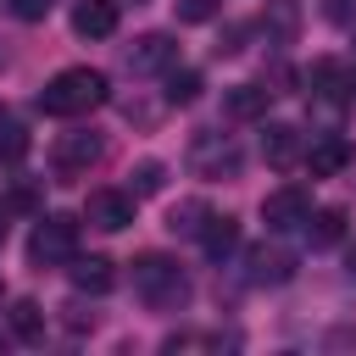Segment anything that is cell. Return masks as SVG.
<instances>
[{
	"label": "cell",
	"instance_id": "cell-4",
	"mask_svg": "<svg viewBox=\"0 0 356 356\" xmlns=\"http://www.w3.org/2000/svg\"><path fill=\"white\" fill-rule=\"evenodd\" d=\"M78 256V217H39L28 234V261L33 267H67Z\"/></svg>",
	"mask_w": 356,
	"mask_h": 356
},
{
	"label": "cell",
	"instance_id": "cell-13",
	"mask_svg": "<svg viewBox=\"0 0 356 356\" xmlns=\"http://www.w3.org/2000/svg\"><path fill=\"white\" fill-rule=\"evenodd\" d=\"M261 156H267V167H295V161L306 156L300 128H289V122H267V128H261Z\"/></svg>",
	"mask_w": 356,
	"mask_h": 356
},
{
	"label": "cell",
	"instance_id": "cell-2",
	"mask_svg": "<svg viewBox=\"0 0 356 356\" xmlns=\"http://www.w3.org/2000/svg\"><path fill=\"white\" fill-rule=\"evenodd\" d=\"M134 295H139L150 312H184L189 295H195V284H189V273H184L172 256L145 250V256H134Z\"/></svg>",
	"mask_w": 356,
	"mask_h": 356
},
{
	"label": "cell",
	"instance_id": "cell-16",
	"mask_svg": "<svg viewBox=\"0 0 356 356\" xmlns=\"http://www.w3.org/2000/svg\"><path fill=\"white\" fill-rule=\"evenodd\" d=\"M306 245L312 250H334L339 239H345V211L339 206H317V211H306Z\"/></svg>",
	"mask_w": 356,
	"mask_h": 356
},
{
	"label": "cell",
	"instance_id": "cell-31",
	"mask_svg": "<svg viewBox=\"0 0 356 356\" xmlns=\"http://www.w3.org/2000/svg\"><path fill=\"white\" fill-rule=\"evenodd\" d=\"M0 117H6V111H0Z\"/></svg>",
	"mask_w": 356,
	"mask_h": 356
},
{
	"label": "cell",
	"instance_id": "cell-8",
	"mask_svg": "<svg viewBox=\"0 0 356 356\" xmlns=\"http://www.w3.org/2000/svg\"><path fill=\"white\" fill-rule=\"evenodd\" d=\"M245 278H250L256 289H278V284H289V278H295V250L278 245V239L245 250Z\"/></svg>",
	"mask_w": 356,
	"mask_h": 356
},
{
	"label": "cell",
	"instance_id": "cell-28",
	"mask_svg": "<svg viewBox=\"0 0 356 356\" xmlns=\"http://www.w3.org/2000/svg\"><path fill=\"white\" fill-rule=\"evenodd\" d=\"M345 273H350V278H356V245H350V250H345Z\"/></svg>",
	"mask_w": 356,
	"mask_h": 356
},
{
	"label": "cell",
	"instance_id": "cell-15",
	"mask_svg": "<svg viewBox=\"0 0 356 356\" xmlns=\"http://www.w3.org/2000/svg\"><path fill=\"white\" fill-rule=\"evenodd\" d=\"M267 100H273L267 83H234V89H222V117L256 122V117H267Z\"/></svg>",
	"mask_w": 356,
	"mask_h": 356
},
{
	"label": "cell",
	"instance_id": "cell-29",
	"mask_svg": "<svg viewBox=\"0 0 356 356\" xmlns=\"http://www.w3.org/2000/svg\"><path fill=\"white\" fill-rule=\"evenodd\" d=\"M6 217H11V206H0V245H6Z\"/></svg>",
	"mask_w": 356,
	"mask_h": 356
},
{
	"label": "cell",
	"instance_id": "cell-17",
	"mask_svg": "<svg viewBox=\"0 0 356 356\" xmlns=\"http://www.w3.org/2000/svg\"><path fill=\"white\" fill-rule=\"evenodd\" d=\"M200 250H206L211 261H228V256L239 250V222H234V217H217V211H211V222L200 228Z\"/></svg>",
	"mask_w": 356,
	"mask_h": 356
},
{
	"label": "cell",
	"instance_id": "cell-10",
	"mask_svg": "<svg viewBox=\"0 0 356 356\" xmlns=\"http://www.w3.org/2000/svg\"><path fill=\"white\" fill-rule=\"evenodd\" d=\"M306 89H312V100H323V106H345V95H350V72H345V61L317 56V61L306 67Z\"/></svg>",
	"mask_w": 356,
	"mask_h": 356
},
{
	"label": "cell",
	"instance_id": "cell-11",
	"mask_svg": "<svg viewBox=\"0 0 356 356\" xmlns=\"http://www.w3.org/2000/svg\"><path fill=\"white\" fill-rule=\"evenodd\" d=\"M67 278L78 295H111L117 289V261L111 256H72L67 261Z\"/></svg>",
	"mask_w": 356,
	"mask_h": 356
},
{
	"label": "cell",
	"instance_id": "cell-12",
	"mask_svg": "<svg viewBox=\"0 0 356 356\" xmlns=\"http://www.w3.org/2000/svg\"><path fill=\"white\" fill-rule=\"evenodd\" d=\"M117 0H78L72 6V33L78 39H111L117 33Z\"/></svg>",
	"mask_w": 356,
	"mask_h": 356
},
{
	"label": "cell",
	"instance_id": "cell-30",
	"mask_svg": "<svg viewBox=\"0 0 356 356\" xmlns=\"http://www.w3.org/2000/svg\"><path fill=\"white\" fill-rule=\"evenodd\" d=\"M0 295H6V278H0Z\"/></svg>",
	"mask_w": 356,
	"mask_h": 356
},
{
	"label": "cell",
	"instance_id": "cell-23",
	"mask_svg": "<svg viewBox=\"0 0 356 356\" xmlns=\"http://www.w3.org/2000/svg\"><path fill=\"white\" fill-rule=\"evenodd\" d=\"M172 17L184 28H200V22H217L222 17V0H172Z\"/></svg>",
	"mask_w": 356,
	"mask_h": 356
},
{
	"label": "cell",
	"instance_id": "cell-24",
	"mask_svg": "<svg viewBox=\"0 0 356 356\" xmlns=\"http://www.w3.org/2000/svg\"><path fill=\"white\" fill-rule=\"evenodd\" d=\"M6 206H11V211H39V184H33V178H17Z\"/></svg>",
	"mask_w": 356,
	"mask_h": 356
},
{
	"label": "cell",
	"instance_id": "cell-6",
	"mask_svg": "<svg viewBox=\"0 0 356 356\" xmlns=\"http://www.w3.org/2000/svg\"><path fill=\"white\" fill-rule=\"evenodd\" d=\"M172 61H178V39L161 33V28H156V33H139V39L122 50V67H128L134 78H156V72H167Z\"/></svg>",
	"mask_w": 356,
	"mask_h": 356
},
{
	"label": "cell",
	"instance_id": "cell-20",
	"mask_svg": "<svg viewBox=\"0 0 356 356\" xmlns=\"http://www.w3.org/2000/svg\"><path fill=\"white\" fill-rule=\"evenodd\" d=\"M6 323H11V334L17 339H44V306L39 300H11V312H6Z\"/></svg>",
	"mask_w": 356,
	"mask_h": 356
},
{
	"label": "cell",
	"instance_id": "cell-7",
	"mask_svg": "<svg viewBox=\"0 0 356 356\" xmlns=\"http://www.w3.org/2000/svg\"><path fill=\"white\" fill-rule=\"evenodd\" d=\"M306 211H312V189H306V184H284V189H267V195H261V222H267L273 234L300 228Z\"/></svg>",
	"mask_w": 356,
	"mask_h": 356
},
{
	"label": "cell",
	"instance_id": "cell-26",
	"mask_svg": "<svg viewBox=\"0 0 356 356\" xmlns=\"http://www.w3.org/2000/svg\"><path fill=\"white\" fill-rule=\"evenodd\" d=\"M67 328H72V334L95 328V312H83V306H67Z\"/></svg>",
	"mask_w": 356,
	"mask_h": 356
},
{
	"label": "cell",
	"instance_id": "cell-1",
	"mask_svg": "<svg viewBox=\"0 0 356 356\" xmlns=\"http://www.w3.org/2000/svg\"><path fill=\"white\" fill-rule=\"evenodd\" d=\"M111 100V78L100 67H61L44 89H39V111L44 117H89Z\"/></svg>",
	"mask_w": 356,
	"mask_h": 356
},
{
	"label": "cell",
	"instance_id": "cell-3",
	"mask_svg": "<svg viewBox=\"0 0 356 356\" xmlns=\"http://www.w3.org/2000/svg\"><path fill=\"white\" fill-rule=\"evenodd\" d=\"M184 161H189V172H195V178H234L245 156H239V139H234V134L195 128V134H189V150H184Z\"/></svg>",
	"mask_w": 356,
	"mask_h": 356
},
{
	"label": "cell",
	"instance_id": "cell-27",
	"mask_svg": "<svg viewBox=\"0 0 356 356\" xmlns=\"http://www.w3.org/2000/svg\"><path fill=\"white\" fill-rule=\"evenodd\" d=\"M323 11H328V22H350V6H345V0H328Z\"/></svg>",
	"mask_w": 356,
	"mask_h": 356
},
{
	"label": "cell",
	"instance_id": "cell-21",
	"mask_svg": "<svg viewBox=\"0 0 356 356\" xmlns=\"http://www.w3.org/2000/svg\"><path fill=\"white\" fill-rule=\"evenodd\" d=\"M161 184H167V161L145 156V161H134V167H128V189H134V200H145V195H161Z\"/></svg>",
	"mask_w": 356,
	"mask_h": 356
},
{
	"label": "cell",
	"instance_id": "cell-19",
	"mask_svg": "<svg viewBox=\"0 0 356 356\" xmlns=\"http://www.w3.org/2000/svg\"><path fill=\"white\" fill-rule=\"evenodd\" d=\"M200 72L195 67H167V89H161V106H195L200 100Z\"/></svg>",
	"mask_w": 356,
	"mask_h": 356
},
{
	"label": "cell",
	"instance_id": "cell-22",
	"mask_svg": "<svg viewBox=\"0 0 356 356\" xmlns=\"http://www.w3.org/2000/svg\"><path fill=\"white\" fill-rule=\"evenodd\" d=\"M28 128L17 122V117H0V167H17L22 156H28Z\"/></svg>",
	"mask_w": 356,
	"mask_h": 356
},
{
	"label": "cell",
	"instance_id": "cell-5",
	"mask_svg": "<svg viewBox=\"0 0 356 356\" xmlns=\"http://www.w3.org/2000/svg\"><path fill=\"white\" fill-rule=\"evenodd\" d=\"M100 156H106V134H95V128H67V134H56V145H50L56 178H83L89 167H100Z\"/></svg>",
	"mask_w": 356,
	"mask_h": 356
},
{
	"label": "cell",
	"instance_id": "cell-18",
	"mask_svg": "<svg viewBox=\"0 0 356 356\" xmlns=\"http://www.w3.org/2000/svg\"><path fill=\"white\" fill-rule=\"evenodd\" d=\"M206 222H211V206H206V200H178V206L167 211V234H178V239H200Z\"/></svg>",
	"mask_w": 356,
	"mask_h": 356
},
{
	"label": "cell",
	"instance_id": "cell-25",
	"mask_svg": "<svg viewBox=\"0 0 356 356\" xmlns=\"http://www.w3.org/2000/svg\"><path fill=\"white\" fill-rule=\"evenodd\" d=\"M6 6H11V17H17V22H44L56 0H6Z\"/></svg>",
	"mask_w": 356,
	"mask_h": 356
},
{
	"label": "cell",
	"instance_id": "cell-9",
	"mask_svg": "<svg viewBox=\"0 0 356 356\" xmlns=\"http://www.w3.org/2000/svg\"><path fill=\"white\" fill-rule=\"evenodd\" d=\"M83 217H89V228H100V234L128 228V222H134V189H89Z\"/></svg>",
	"mask_w": 356,
	"mask_h": 356
},
{
	"label": "cell",
	"instance_id": "cell-14",
	"mask_svg": "<svg viewBox=\"0 0 356 356\" xmlns=\"http://www.w3.org/2000/svg\"><path fill=\"white\" fill-rule=\"evenodd\" d=\"M306 172L312 178H334V172H345V161H350V145L339 139V134H317L312 145H306Z\"/></svg>",
	"mask_w": 356,
	"mask_h": 356
}]
</instances>
